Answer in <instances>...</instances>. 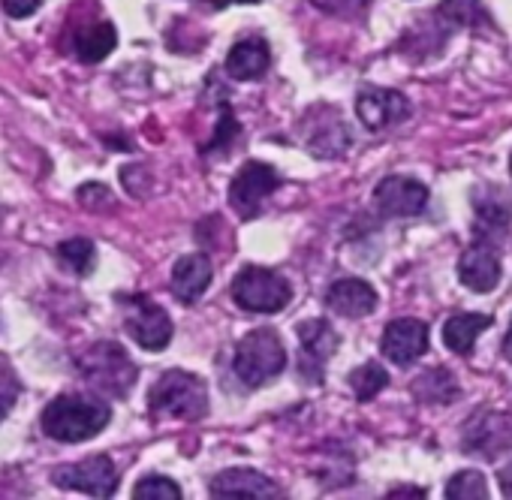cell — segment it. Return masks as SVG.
I'll list each match as a JSON object with an SVG mask.
<instances>
[{
  "mask_svg": "<svg viewBox=\"0 0 512 500\" xmlns=\"http://www.w3.org/2000/svg\"><path fill=\"white\" fill-rule=\"evenodd\" d=\"M112 419V407L106 401L88 398V395H58L52 404H46L40 425L46 437L58 443H85L94 440Z\"/></svg>",
  "mask_w": 512,
  "mask_h": 500,
  "instance_id": "6da1fadb",
  "label": "cell"
},
{
  "mask_svg": "<svg viewBox=\"0 0 512 500\" xmlns=\"http://www.w3.org/2000/svg\"><path fill=\"white\" fill-rule=\"evenodd\" d=\"M148 413L160 419H187L196 422L208 413V386L202 377L172 368L157 377L148 389Z\"/></svg>",
  "mask_w": 512,
  "mask_h": 500,
  "instance_id": "7a4b0ae2",
  "label": "cell"
},
{
  "mask_svg": "<svg viewBox=\"0 0 512 500\" xmlns=\"http://www.w3.org/2000/svg\"><path fill=\"white\" fill-rule=\"evenodd\" d=\"M287 368V350L275 329H253L235 344L232 371L244 386H266Z\"/></svg>",
  "mask_w": 512,
  "mask_h": 500,
  "instance_id": "3957f363",
  "label": "cell"
},
{
  "mask_svg": "<svg viewBox=\"0 0 512 500\" xmlns=\"http://www.w3.org/2000/svg\"><path fill=\"white\" fill-rule=\"evenodd\" d=\"M76 365H79V374L94 389H100L112 398H127L139 377V368L133 365L127 350L115 341H100V344L88 347Z\"/></svg>",
  "mask_w": 512,
  "mask_h": 500,
  "instance_id": "277c9868",
  "label": "cell"
},
{
  "mask_svg": "<svg viewBox=\"0 0 512 500\" xmlns=\"http://www.w3.org/2000/svg\"><path fill=\"white\" fill-rule=\"evenodd\" d=\"M232 299L250 314H281L293 299V287L272 269L244 266L232 281Z\"/></svg>",
  "mask_w": 512,
  "mask_h": 500,
  "instance_id": "5b68a950",
  "label": "cell"
},
{
  "mask_svg": "<svg viewBox=\"0 0 512 500\" xmlns=\"http://www.w3.org/2000/svg\"><path fill=\"white\" fill-rule=\"evenodd\" d=\"M115 299H118V305H124V329H127V335H130L142 350L160 353V350L169 347L175 329H172L169 314H166L157 302H151V299L142 296V293H136V296L118 293Z\"/></svg>",
  "mask_w": 512,
  "mask_h": 500,
  "instance_id": "8992f818",
  "label": "cell"
},
{
  "mask_svg": "<svg viewBox=\"0 0 512 500\" xmlns=\"http://www.w3.org/2000/svg\"><path fill=\"white\" fill-rule=\"evenodd\" d=\"M461 449L485 461L500 458L512 449V416L500 410H476L461 428Z\"/></svg>",
  "mask_w": 512,
  "mask_h": 500,
  "instance_id": "52a82bcc",
  "label": "cell"
},
{
  "mask_svg": "<svg viewBox=\"0 0 512 500\" xmlns=\"http://www.w3.org/2000/svg\"><path fill=\"white\" fill-rule=\"evenodd\" d=\"M278 187H281V175L275 166H269L263 160H247L229 184V205L241 217H256L263 211V202Z\"/></svg>",
  "mask_w": 512,
  "mask_h": 500,
  "instance_id": "ba28073f",
  "label": "cell"
},
{
  "mask_svg": "<svg viewBox=\"0 0 512 500\" xmlns=\"http://www.w3.org/2000/svg\"><path fill=\"white\" fill-rule=\"evenodd\" d=\"M52 482L64 491H82L91 497H112L118 491V467L109 455H91L76 464L52 470Z\"/></svg>",
  "mask_w": 512,
  "mask_h": 500,
  "instance_id": "9c48e42d",
  "label": "cell"
},
{
  "mask_svg": "<svg viewBox=\"0 0 512 500\" xmlns=\"http://www.w3.org/2000/svg\"><path fill=\"white\" fill-rule=\"evenodd\" d=\"M299 347H302V356H299L302 377L308 383L320 386L329 359L341 347V338H338L335 326L329 320H305V323H299Z\"/></svg>",
  "mask_w": 512,
  "mask_h": 500,
  "instance_id": "30bf717a",
  "label": "cell"
},
{
  "mask_svg": "<svg viewBox=\"0 0 512 500\" xmlns=\"http://www.w3.org/2000/svg\"><path fill=\"white\" fill-rule=\"evenodd\" d=\"M509 223H512V202L509 196L494 187L485 184L473 193V235L482 244H503V238L509 235Z\"/></svg>",
  "mask_w": 512,
  "mask_h": 500,
  "instance_id": "8fae6325",
  "label": "cell"
},
{
  "mask_svg": "<svg viewBox=\"0 0 512 500\" xmlns=\"http://www.w3.org/2000/svg\"><path fill=\"white\" fill-rule=\"evenodd\" d=\"M356 115L368 130H386V127L407 121L413 115V106L401 91L368 85L356 97Z\"/></svg>",
  "mask_w": 512,
  "mask_h": 500,
  "instance_id": "7c38bea8",
  "label": "cell"
},
{
  "mask_svg": "<svg viewBox=\"0 0 512 500\" xmlns=\"http://www.w3.org/2000/svg\"><path fill=\"white\" fill-rule=\"evenodd\" d=\"M428 350V326L416 317H401V320H392L386 329H383V338H380V353L398 365V368H410L419 356H425Z\"/></svg>",
  "mask_w": 512,
  "mask_h": 500,
  "instance_id": "4fadbf2b",
  "label": "cell"
},
{
  "mask_svg": "<svg viewBox=\"0 0 512 500\" xmlns=\"http://www.w3.org/2000/svg\"><path fill=\"white\" fill-rule=\"evenodd\" d=\"M305 148L314 157H341L347 154L353 136L344 124V118L335 109H317L305 118Z\"/></svg>",
  "mask_w": 512,
  "mask_h": 500,
  "instance_id": "5bb4252c",
  "label": "cell"
},
{
  "mask_svg": "<svg viewBox=\"0 0 512 500\" xmlns=\"http://www.w3.org/2000/svg\"><path fill=\"white\" fill-rule=\"evenodd\" d=\"M374 205L386 217H413L428 205V187L410 175H389L377 184Z\"/></svg>",
  "mask_w": 512,
  "mask_h": 500,
  "instance_id": "9a60e30c",
  "label": "cell"
},
{
  "mask_svg": "<svg viewBox=\"0 0 512 500\" xmlns=\"http://www.w3.org/2000/svg\"><path fill=\"white\" fill-rule=\"evenodd\" d=\"M458 281L473 290V293H491L500 284V260H497V247L473 241L461 260H458Z\"/></svg>",
  "mask_w": 512,
  "mask_h": 500,
  "instance_id": "2e32d148",
  "label": "cell"
},
{
  "mask_svg": "<svg viewBox=\"0 0 512 500\" xmlns=\"http://www.w3.org/2000/svg\"><path fill=\"white\" fill-rule=\"evenodd\" d=\"M326 305L347 320H359L377 308V290L362 278H341L329 287Z\"/></svg>",
  "mask_w": 512,
  "mask_h": 500,
  "instance_id": "e0dca14e",
  "label": "cell"
},
{
  "mask_svg": "<svg viewBox=\"0 0 512 500\" xmlns=\"http://www.w3.org/2000/svg\"><path fill=\"white\" fill-rule=\"evenodd\" d=\"M272 64V49L263 37H247V40H238L229 55H226V73L238 82H256L263 79L266 70Z\"/></svg>",
  "mask_w": 512,
  "mask_h": 500,
  "instance_id": "ac0fdd59",
  "label": "cell"
},
{
  "mask_svg": "<svg viewBox=\"0 0 512 500\" xmlns=\"http://www.w3.org/2000/svg\"><path fill=\"white\" fill-rule=\"evenodd\" d=\"M208 491L214 497H272V494H281V488L263 476L260 470H250V467H232V470H223L211 479Z\"/></svg>",
  "mask_w": 512,
  "mask_h": 500,
  "instance_id": "d6986e66",
  "label": "cell"
},
{
  "mask_svg": "<svg viewBox=\"0 0 512 500\" xmlns=\"http://www.w3.org/2000/svg\"><path fill=\"white\" fill-rule=\"evenodd\" d=\"M211 284V260L205 254H187L172 266V296L181 305H196Z\"/></svg>",
  "mask_w": 512,
  "mask_h": 500,
  "instance_id": "ffe728a7",
  "label": "cell"
},
{
  "mask_svg": "<svg viewBox=\"0 0 512 500\" xmlns=\"http://www.w3.org/2000/svg\"><path fill=\"white\" fill-rule=\"evenodd\" d=\"M413 398L419 404H437V407H449L461 398V386L455 383L449 368H428L422 371L413 386H410Z\"/></svg>",
  "mask_w": 512,
  "mask_h": 500,
  "instance_id": "44dd1931",
  "label": "cell"
},
{
  "mask_svg": "<svg viewBox=\"0 0 512 500\" xmlns=\"http://www.w3.org/2000/svg\"><path fill=\"white\" fill-rule=\"evenodd\" d=\"M118 46V31L112 22H97L91 28L76 31L73 37V52L82 64H100L106 61Z\"/></svg>",
  "mask_w": 512,
  "mask_h": 500,
  "instance_id": "7402d4cb",
  "label": "cell"
},
{
  "mask_svg": "<svg viewBox=\"0 0 512 500\" xmlns=\"http://www.w3.org/2000/svg\"><path fill=\"white\" fill-rule=\"evenodd\" d=\"M491 314H455L443 323V344L458 353L467 356L476 347V338L491 326Z\"/></svg>",
  "mask_w": 512,
  "mask_h": 500,
  "instance_id": "603a6c76",
  "label": "cell"
},
{
  "mask_svg": "<svg viewBox=\"0 0 512 500\" xmlns=\"http://www.w3.org/2000/svg\"><path fill=\"white\" fill-rule=\"evenodd\" d=\"M437 19L449 22L455 28H473V31L491 25V16L482 7V0H443L437 10Z\"/></svg>",
  "mask_w": 512,
  "mask_h": 500,
  "instance_id": "cb8c5ba5",
  "label": "cell"
},
{
  "mask_svg": "<svg viewBox=\"0 0 512 500\" xmlns=\"http://www.w3.org/2000/svg\"><path fill=\"white\" fill-rule=\"evenodd\" d=\"M55 254H58V260H61V266L64 269H70L73 275H79V278H85V275H91L94 272V266H97V247H94V241L91 238H67V241H61L58 247H55Z\"/></svg>",
  "mask_w": 512,
  "mask_h": 500,
  "instance_id": "d4e9b609",
  "label": "cell"
},
{
  "mask_svg": "<svg viewBox=\"0 0 512 500\" xmlns=\"http://www.w3.org/2000/svg\"><path fill=\"white\" fill-rule=\"evenodd\" d=\"M347 383H350V389H353V395H356L359 401H371V398H377V395L389 386V374H386L383 365L365 362V365H359V368L350 371Z\"/></svg>",
  "mask_w": 512,
  "mask_h": 500,
  "instance_id": "484cf974",
  "label": "cell"
},
{
  "mask_svg": "<svg viewBox=\"0 0 512 500\" xmlns=\"http://www.w3.org/2000/svg\"><path fill=\"white\" fill-rule=\"evenodd\" d=\"M449 500H488V482L479 470H461L446 482Z\"/></svg>",
  "mask_w": 512,
  "mask_h": 500,
  "instance_id": "4316f807",
  "label": "cell"
},
{
  "mask_svg": "<svg viewBox=\"0 0 512 500\" xmlns=\"http://www.w3.org/2000/svg\"><path fill=\"white\" fill-rule=\"evenodd\" d=\"M238 136H241V124H238V118L232 115V106L223 100V103H220V121H217V130H214L211 142H205V145H202V154L229 151V148H232V142H235Z\"/></svg>",
  "mask_w": 512,
  "mask_h": 500,
  "instance_id": "83f0119b",
  "label": "cell"
},
{
  "mask_svg": "<svg viewBox=\"0 0 512 500\" xmlns=\"http://www.w3.org/2000/svg\"><path fill=\"white\" fill-rule=\"evenodd\" d=\"M133 497H154V500H178L181 485L172 482L169 476H145L133 485Z\"/></svg>",
  "mask_w": 512,
  "mask_h": 500,
  "instance_id": "f1b7e54d",
  "label": "cell"
},
{
  "mask_svg": "<svg viewBox=\"0 0 512 500\" xmlns=\"http://www.w3.org/2000/svg\"><path fill=\"white\" fill-rule=\"evenodd\" d=\"M19 392H22V383H19L16 371L7 362H0V422L13 413V407L19 401Z\"/></svg>",
  "mask_w": 512,
  "mask_h": 500,
  "instance_id": "f546056e",
  "label": "cell"
},
{
  "mask_svg": "<svg viewBox=\"0 0 512 500\" xmlns=\"http://www.w3.org/2000/svg\"><path fill=\"white\" fill-rule=\"evenodd\" d=\"M76 196H79V202H82L85 208H91V211H100V208H106V205H112V202H115L112 190H109L106 184H100V181L82 184Z\"/></svg>",
  "mask_w": 512,
  "mask_h": 500,
  "instance_id": "4dcf8cb0",
  "label": "cell"
},
{
  "mask_svg": "<svg viewBox=\"0 0 512 500\" xmlns=\"http://www.w3.org/2000/svg\"><path fill=\"white\" fill-rule=\"evenodd\" d=\"M0 7L10 19H28L40 10V0H0Z\"/></svg>",
  "mask_w": 512,
  "mask_h": 500,
  "instance_id": "1f68e13d",
  "label": "cell"
},
{
  "mask_svg": "<svg viewBox=\"0 0 512 500\" xmlns=\"http://www.w3.org/2000/svg\"><path fill=\"white\" fill-rule=\"evenodd\" d=\"M311 4L323 13H332V16H347L353 10H359L365 0H311Z\"/></svg>",
  "mask_w": 512,
  "mask_h": 500,
  "instance_id": "d6a6232c",
  "label": "cell"
},
{
  "mask_svg": "<svg viewBox=\"0 0 512 500\" xmlns=\"http://www.w3.org/2000/svg\"><path fill=\"white\" fill-rule=\"evenodd\" d=\"M497 482H500V491H503V497H509V500H512V461H509L506 467H500V473H497Z\"/></svg>",
  "mask_w": 512,
  "mask_h": 500,
  "instance_id": "836d02e7",
  "label": "cell"
},
{
  "mask_svg": "<svg viewBox=\"0 0 512 500\" xmlns=\"http://www.w3.org/2000/svg\"><path fill=\"white\" fill-rule=\"evenodd\" d=\"M500 353H503V359H506V362H512V320H509L506 338H503V344H500Z\"/></svg>",
  "mask_w": 512,
  "mask_h": 500,
  "instance_id": "e575fe53",
  "label": "cell"
},
{
  "mask_svg": "<svg viewBox=\"0 0 512 500\" xmlns=\"http://www.w3.org/2000/svg\"><path fill=\"white\" fill-rule=\"evenodd\" d=\"M389 494H416V497H422L425 491H422V488H410V485H404V488H392Z\"/></svg>",
  "mask_w": 512,
  "mask_h": 500,
  "instance_id": "d590c367",
  "label": "cell"
},
{
  "mask_svg": "<svg viewBox=\"0 0 512 500\" xmlns=\"http://www.w3.org/2000/svg\"><path fill=\"white\" fill-rule=\"evenodd\" d=\"M229 4V0H226ZM232 4H260V0H232Z\"/></svg>",
  "mask_w": 512,
  "mask_h": 500,
  "instance_id": "8d00e7d4",
  "label": "cell"
},
{
  "mask_svg": "<svg viewBox=\"0 0 512 500\" xmlns=\"http://www.w3.org/2000/svg\"><path fill=\"white\" fill-rule=\"evenodd\" d=\"M509 172H512V154H509Z\"/></svg>",
  "mask_w": 512,
  "mask_h": 500,
  "instance_id": "74e56055",
  "label": "cell"
}]
</instances>
